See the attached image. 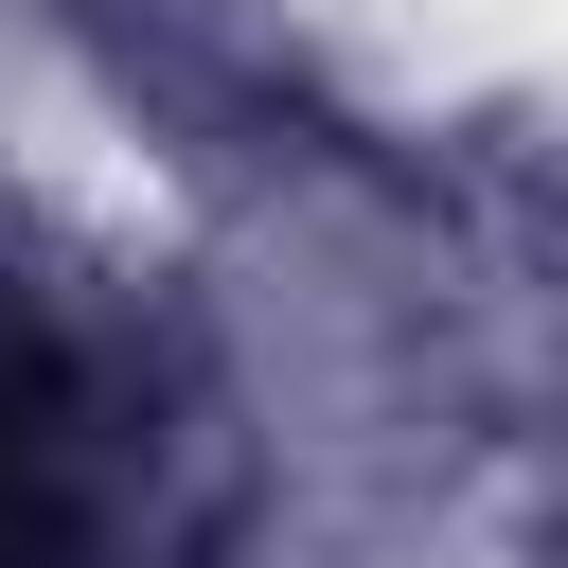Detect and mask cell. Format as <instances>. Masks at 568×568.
<instances>
[{
	"label": "cell",
	"mask_w": 568,
	"mask_h": 568,
	"mask_svg": "<svg viewBox=\"0 0 568 568\" xmlns=\"http://www.w3.org/2000/svg\"><path fill=\"white\" fill-rule=\"evenodd\" d=\"M231 444L195 373L124 320L0 302V568H213Z\"/></svg>",
	"instance_id": "1"
}]
</instances>
